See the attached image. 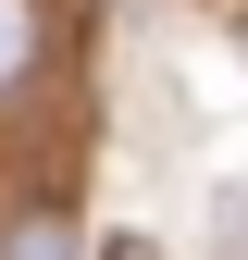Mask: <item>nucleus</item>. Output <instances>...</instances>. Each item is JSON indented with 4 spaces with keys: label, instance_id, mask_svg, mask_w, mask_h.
<instances>
[{
    "label": "nucleus",
    "instance_id": "7ed1b4c3",
    "mask_svg": "<svg viewBox=\"0 0 248 260\" xmlns=\"http://www.w3.org/2000/svg\"><path fill=\"white\" fill-rule=\"evenodd\" d=\"M100 260H162V248H149V236H112V248H100Z\"/></svg>",
    "mask_w": 248,
    "mask_h": 260
},
{
    "label": "nucleus",
    "instance_id": "f03ea898",
    "mask_svg": "<svg viewBox=\"0 0 248 260\" xmlns=\"http://www.w3.org/2000/svg\"><path fill=\"white\" fill-rule=\"evenodd\" d=\"M62 248H75V236H62V211H25V223H13V248H0V260H62Z\"/></svg>",
    "mask_w": 248,
    "mask_h": 260
},
{
    "label": "nucleus",
    "instance_id": "f257e3e1",
    "mask_svg": "<svg viewBox=\"0 0 248 260\" xmlns=\"http://www.w3.org/2000/svg\"><path fill=\"white\" fill-rule=\"evenodd\" d=\"M50 62V0H0V100H25Z\"/></svg>",
    "mask_w": 248,
    "mask_h": 260
}]
</instances>
